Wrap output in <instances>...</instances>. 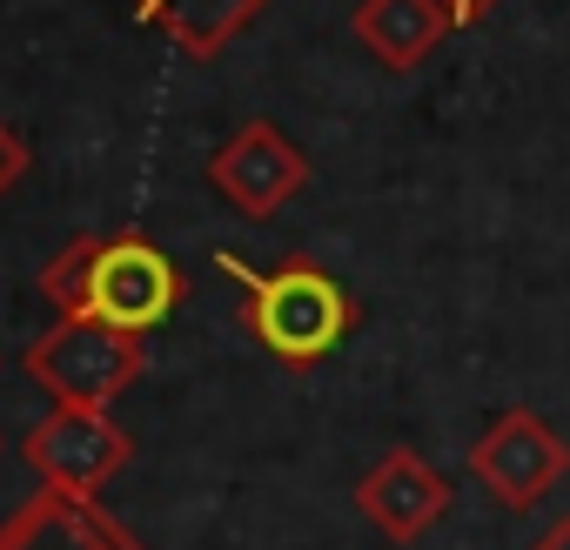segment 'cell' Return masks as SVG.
Segmentation results:
<instances>
[{
	"label": "cell",
	"instance_id": "8fae6325",
	"mask_svg": "<svg viewBox=\"0 0 570 550\" xmlns=\"http://www.w3.org/2000/svg\"><path fill=\"white\" fill-rule=\"evenodd\" d=\"M28 161H35V148H28V141L8 128V121H0V195H8V188L28 175Z\"/></svg>",
	"mask_w": 570,
	"mask_h": 550
},
{
	"label": "cell",
	"instance_id": "5b68a950",
	"mask_svg": "<svg viewBox=\"0 0 570 550\" xmlns=\"http://www.w3.org/2000/svg\"><path fill=\"white\" fill-rule=\"evenodd\" d=\"M208 188H215L235 215L268 222V215H282V202H296V195L309 188V155L282 135L275 121H248V128H235V135L208 155Z\"/></svg>",
	"mask_w": 570,
	"mask_h": 550
},
{
	"label": "cell",
	"instance_id": "ba28073f",
	"mask_svg": "<svg viewBox=\"0 0 570 550\" xmlns=\"http://www.w3.org/2000/svg\"><path fill=\"white\" fill-rule=\"evenodd\" d=\"M0 550H141L108 510L81 503V497H35L28 510H14L0 523Z\"/></svg>",
	"mask_w": 570,
	"mask_h": 550
},
{
	"label": "cell",
	"instance_id": "3957f363",
	"mask_svg": "<svg viewBox=\"0 0 570 550\" xmlns=\"http://www.w3.org/2000/svg\"><path fill=\"white\" fill-rule=\"evenodd\" d=\"M141 336H121L108 323H81L61 316L35 350H28V376L48 383L68 410H108L135 376H141Z\"/></svg>",
	"mask_w": 570,
	"mask_h": 550
},
{
	"label": "cell",
	"instance_id": "7a4b0ae2",
	"mask_svg": "<svg viewBox=\"0 0 570 550\" xmlns=\"http://www.w3.org/2000/svg\"><path fill=\"white\" fill-rule=\"evenodd\" d=\"M215 268L235 275V283L248 289V330H255V343L268 356H282L289 370L323 363L350 336V323H356V303L343 296V283L323 275V268H309V262H289V268L268 275V268H248L235 248H215Z\"/></svg>",
	"mask_w": 570,
	"mask_h": 550
},
{
	"label": "cell",
	"instance_id": "30bf717a",
	"mask_svg": "<svg viewBox=\"0 0 570 550\" xmlns=\"http://www.w3.org/2000/svg\"><path fill=\"white\" fill-rule=\"evenodd\" d=\"M268 8V0H135V14L148 28H161L181 55L195 61H215L255 14Z\"/></svg>",
	"mask_w": 570,
	"mask_h": 550
},
{
	"label": "cell",
	"instance_id": "52a82bcc",
	"mask_svg": "<svg viewBox=\"0 0 570 550\" xmlns=\"http://www.w3.org/2000/svg\"><path fill=\"white\" fill-rule=\"evenodd\" d=\"M356 510L390 537V543H416L443 523L450 510V483L416 456V450H390L363 483H356Z\"/></svg>",
	"mask_w": 570,
	"mask_h": 550
},
{
	"label": "cell",
	"instance_id": "7c38bea8",
	"mask_svg": "<svg viewBox=\"0 0 570 550\" xmlns=\"http://www.w3.org/2000/svg\"><path fill=\"white\" fill-rule=\"evenodd\" d=\"M530 550H570V517H563V523H550V530H543Z\"/></svg>",
	"mask_w": 570,
	"mask_h": 550
},
{
	"label": "cell",
	"instance_id": "6da1fadb",
	"mask_svg": "<svg viewBox=\"0 0 570 550\" xmlns=\"http://www.w3.org/2000/svg\"><path fill=\"white\" fill-rule=\"evenodd\" d=\"M41 296L61 316L108 323L121 336H148L155 323H168L181 275H175L168 248L148 235H75L41 268Z\"/></svg>",
	"mask_w": 570,
	"mask_h": 550
},
{
	"label": "cell",
	"instance_id": "9c48e42d",
	"mask_svg": "<svg viewBox=\"0 0 570 550\" xmlns=\"http://www.w3.org/2000/svg\"><path fill=\"white\" fill-rule=\"evenodd\" d=\"M356 41L383 61V68H423L443 41H450V8L443 0H363V8L350 14Z\"/></svg>",
	"mask_w": 570,
	"mask_h": 550
},
{
	"label": "cell",
	"instance_id": "4fadbf2b",
	"mask_svg": "<svg viewBox=\"0 0 570 550\" xmlns=\"http://www.w3.org/2000/svg\"><path fill=\"white\" fill-rule=\"evenodd\" d=\"M443 8H450V21H456V28H463V21H476V14H483V8H490V0H443Z\"/></svg>",
	"mask_w": 570,
	"mask_h": 550
},
{
	"label": "cell",
	"instance_id": "8992f818",
	"mask_svg": "<svg viewBox=\"0 0 570 550\" xmlns=\"http://www.w3.org/2000/svg\"><path fill=\"white\" fill-rule=\"evenodd\" d=\"M570 470V443L537 416V410H503L476 443H470V477L503 503V510H530L550 497V483H563Z\"/></svg>",
	"mask_w": 570,
	"mask_h": 550
},
{
	"label": "cell",
	"instance_id": "277c9868",
	"mask_svg": "<svg viewBox=\"0 0 570 550\" xmlns=\"http://www.w3.org/2000/svg\"><path fill=\"white\" fill-rule=\"evenodd\" d=\"M21 456H28V470H41V483H48L55 497L95 503V497L108 490V477L128 470L135 436H128L108 410H68V403H61L55 416H41V423L28 430Z\"/></svg>",
	"mask_w": 570,
	"mask_h": 550
}]
</instances>
